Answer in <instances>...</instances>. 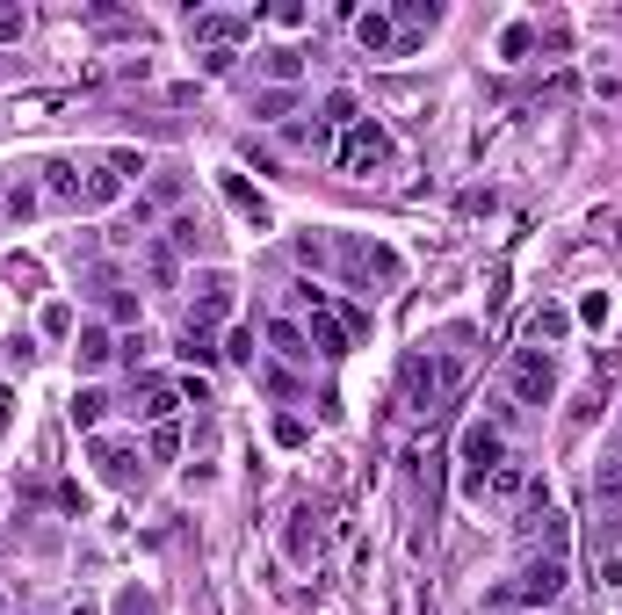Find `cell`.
Instances as JSON below:
<instances>
[{"instance_id": "8992f818", "label": "cell", "mask_w": 622, "mask_h": 615, "mask_svg": "<svg viewBox=\"0 0 622 615\" xmlns=\"http://www.w3.org/2000/svg\"><path fill=\"white\" fill-rule=\"evenodd\" d=\"M87 456H95L102 485H138V471H145L138 442H116V435H95V442H87Z\"/></svg>"}, {"instance_id": "74e56055", "label": "cell", "mask_w": 622, "mask_h": 615, "mask_svg": "<svg viewBox=\"0 0 622 615\" xmlns=\"http://www.w3.org/2000/svg\"><path fill=\"white\" fill-rule=\"evenodd\" d=\"M8 420H15V391H8V384H0V427H8Z\"/></svg>"}, {"instance_id": "9a60e30c", "label": "cell", "mask_w": 622, "mask_h": 615, "mask_svg": "<svg viewBox=\"0 0 622 615\" xmlns=\"http://www.w3.org/2000/svg\"><path fill=\"white\" fill-rule=\"evenodd\" d=\"M167 246H174V254H203V246H210L196 210H174V218H167Z\"/></svg>"}, {"instance_id": "7c38bea8", "label": "cell", "mask_w": 622, "mask_h": 615, "mask_svg": "<svg viewBox=\"0 0 622 615\" xmlns=\"http://www.w3.org/2000/svg\"><path fill=\"white\" fill-rule=\"evenodd\" d=\"M217 181H225V203L239 210V218L254 225V232H268V203H261V189H246V174H217Z\"/></svg>"}, {"instance_id": "f546056e", "label": "cell", "mask_w": 622, "mask_h": 615, "mask_svg": "<svg viewBox=\"0 0 622 615\" xmlns=\"http://www.w3.org/2000/svg\"><path fill=\"white\" fill-rule=\"evenodd\" d=\"M145 449H152V456H160V464H167V456L181 449V427H174V420H160V427H152V442H145Z\"/></svg>"}, {"instance_id": "cb8c5ba5", "label": "cell", "mask_w": 622, "mask_h": 615, "mask_svg": "<svg viewBox=\"0 0 622 615\" xmlns=\"http://www.w3.org/2000/svg\"><path fill=\"white\" fill-rule=\"evenodd\" d=\"M102 413H109V391H73V427H87V435H95Z\"/></svg>"}, {"instance_id": "5bb4252c", "label": "cell", "mask_w": 622, "mask_h": 615, "mask_svg": "<svg viewBox=\"0 0 622 615\" xmlns=\"http://www.w3.org/2000/svg\"><path fill=\"white\" fill-rule=\"evenodd\" d=\"M109 355H116V333H109V326H80V333H73V362H80V369H102Z\"/></svg>"}, {"instance_id": "f35d334b", "label": "cell", "mask_w": 622, "mask_h": 615, "mask_svg": "<svg viewBox=\"0 0 622 615\" xmlns=\"http://www.w3.org/2000/svg\"><path fill=\"white\" fill-rule=\"evenodd\" d=\"M615 456H622V442H615Z\"/></svg>"}, {"instance_id": "8d00e7d4", "label": "cell", "mask_w": 622, "mask_h": 615, "mask_svg": "<svg viewBox=\"0 0 622 615\" xmlns=\"http://www.w3.org/2000/svg\"><path fill=\"white\" fill-rule=\"evenodd\" d=\"M116 615H152V601H145V594H123V601H116Z\"/></svg>"}, {"instance_id": "ffe728a7", "label": "cell", "mask_w": 622, "mask_h": 615, "mask_svg": "<svg viewBox=\"0 0 622 615\" xmlns=\"http://www.w3.org/2000/svg\"><path fill=\"white\" fill-rule=\"evenodd\" d=\"M217 355H225V348L210 341V326H181V362H196V369H210Z\"/></svg>"}, {"instance_id": "9c48e42d", "label": "cell", "mask_w": 622, "mask_h": 615, "mask_svg": "<svg viewBox=\"0 0 622 615\" xmlns=\"http://www.w3.org/2000/svg\"><path fill=\"white\" fill-rule=\"evenodd\" d=\"M304 341H311V355H326V362H340V355H348V326L333 319V304L304 312Z\"/></svg>"}, {"instance_id": "2e32d148", "label": "cell", "mask_w": 622, "mask_h": 615, "mask_svg": "<svg viewBox=\"0 0 622 615\" xmlns=\"http://www.w3.org/2000/svg\"><path fill=\"white\" fill-rule=\"evenodd\" d=\"M355 44H362V51H398V29H391V15H384V8L355 15Z\"/></svg>"}, {"instance_id": "4fadbf2b", "label": "cell", "mask_w": 622, "mask_h": 615, "mask_svg": "<svg viewBox=\"0 0 622 615\" xmlns=\"http://www.w3.org/2000/svg\"><path fill=\"white\" fill-rule=\"evenodd\" d=\"M131 398H138V413H145V420H174V406H181V391H174L167 377H138V391H131Z\"/></svg>"}, {"instance_id": "ba28073f", "label": "cell", "mask_w": 622, "mask_h": 615, "mask_svg": "<svg viewBox=\"0 0 622 615\" xmlns=\"http://www.w3.org/2000/svg\"><path fill=\"white\" fill-rule=\"evenodd\" d=\"M398 384H406V398H413V406L420 413H434V398H442V369H434V355H406V369H398Z\"/></svg>"}, {"instance_id": "e0dca14e", "label": "cell", "mask_w": 622, "mask_h": 615, "mask_svg": "<svg viewBox=\"0 0 622 615\" xmlns=\"http://www.w3.org/2000/svg\"><path fill=\"white\" fill-rule=\"evenodd\" d=\"M261 341L283 355V362H311V341H304V326H290V319H268V333Z\"/></svg>"}, {"instance_id": "5b68a950", "label": "cell", "mask_w": 622, "mask_h": 615, "mask_svg": "<svg viewBox=\"0 0 622 615\" xmlns=\"http://www.w3.org/2000/svg\"><path fill=\"white\" fill-rule=\"evenodd\" d=\"M246 37H254V15H225V8L189 15V44L196 51H239Z\"/></svg>"}, {"instance_id": "6da1fadb", "label": "cell", "mask_w": 622, "mask_h": 615, "mask_svg": "<svg viewBox=\"0 0 622 615\" xmlns=\"http://www.w3.org/2000/svg\"><path fill=\"white\" fill-rule=\"evenodd\" d=\"M565 579H572V565L557 558V550H536V558L521 565L514 587H492V594H485V608H528V615H543L557 594H565Z\"/></svg>"}, {"instance_id": "e575fe53", "label": "cell", "mask_w": 622, "mask_h": 615, "mask_svg": "<svg viewBox=\"0 0 622 615\" xmlns=\"http://www.w3.org/2000/svg\"><path fill=\"white\" fill-rule=\"evenodd\" d=\"M528 44H536V37H528V29H521V22H514V29H507V37H500V51H507V58H528Z\"/></svg>"}, {"instance_id": "484cf974", "label": "cell", "mask_w": 622, "mask_h": 615, "mask_svg": "<svg viewBox=\"0 0 622 615\" xmlns=\"http://www.w3.org/2000/svg\"><path fill=\"white\" fill-rule=\"evenodd\" d=\"M116 196H123V174H116V167L102 160L95 174H87V203H116Z\"/></svg>"}, {"instance_id": "277c9868", "label": "cell", "mask_w": 622, "mask_h": 615, "mask_svg": "<svg viewBox=\"0 0 622 615\" xmlns=\"http://www.w3.org/2000/svg\"><path fill=\"white\" fill-rule=\"evenodd\" d=\"M507 391L521 398V406H550V398H557V362H550V348H514Z\"/></svg>"}, {"instance_id": "44dd1931", "label": "cell", "mask_w": 622, "mask_h": 615, "mask_svg": "<svg viewBox=\"0 0 622 615\" xmlns=\"http://www.w3.org/2000/svg\"><path fill=\"white\" fill-rule=\"evenodd\" d=\"M0 218H8V225H29V218H37V189H29V181H8V196H0Z\"/></svg>"}, {"instance_id": "7402d4cb", "label": "cell", "mask_w": 622, "mask_h": 615, "mask_svg": "<svg viewBox=\"0 0 622 615\" xmlns=\"http://www.w3.org/2000/svg\"><path fill=\"white\" fill-rule=\"evenodd\" d=\"M594 507H615L622 514V456H608V464L594 471Z\"/></svg>"}, {"instance_id": "83f0119b", "label": "cell", "mask_w": 622, "mask_h": 615, "mask_svg": "<svg viewBox=\"0 0 622 615\" xmlns=\"http://www.w3.org/2000/svg\"><path fill=\"white\" fill-rule=\"evenodd\" d=\"M434 15H442L434 0H398V15H391V22H406V37H413V29H420V22H434Z\"/></svg>"}, {"instance_id": "3957f363", "label": "cell", "mask_w": 622, "mask_h": 615, "mask_svg": "<svg viewBox=\"0 0 622 615\" xmlns=\"http://www.w3.org/2000/svg\"><path fill=\"white\" fill-rule=\"evenodd\" d=\"M456 456H463V500H485V485H492V471L507 464L500 420H471V427H463V442H456Z\"/></svg>"}, {"instance_id": "ac0fdd59", "label": "cell", "mask_w": 622, "mask_h": 615, "mask_svg": "<svg viewBox=\"0 0 622 615\" xmlns=\"http://www.w3.org/2000/svg\"><path fill=\"white\" fill-rule=\"evenodd\" d=\"M565 333H572L565 304H536V312H528V341H565Z\"/></svg>"}, {"instance_id": "d4e9b609", "label": "cell", "mask_w": 622, "mask_h": 615, "mask_svg": "<svg viewBox=\"0 0 622 615\" xmlns=\"http://www.w3.org/2000/svg\"><path fill=\"white\" fill-rule=\"evenodd\" d=\"M290 102H297L290 87H261V95H254V116H261V123H283V116H290Z\"/></svg>"}, {"instance_id": "d6a6232c", "label": "cell", "mask_w": 622, "mask_h": 615, "mask_svg": "<svg viewBox=\"0 0 622 615\" xmlns=\"http://www.w3.org/2000/svg\"><path fill=\"white\" fill-rule=\"evenodd\" d=\"M340 326H348V341H362V333H369V312H362V304H340V312H333Z\"/></svg>"}, {"instance_id": "7a4b0ae2", "label": "cell", "mask_w": 622, "mask_h": 615, "mask_svg": "<svg viewBox=\"0 0 622 615\" xmlns=\"http://www.w3.org/2000/svg\"><path fill=\"white\" fill-rule=\"evenodd\" d=\"M391 152H398V145H391L384 123H377V116H355L348 131L333 138V167H340V174H384Z\"/></svg>"}, {"instance_id": "8fae6325", "label": "cell", "mask_w": 622, "mask_h": 615, "mask_svg": "<svg viewBox=\"0 0 622 615\" xmlns=\"http://www.w3.org/2000/svg\"><path fill=\"white\" fill-rule=\"evenodd\" d=\"M44 189H51V203L80 210V203H87V174H80L73 160H44Z\"/></svg>"}, {"instance_id": "836d02e7", "label": "cell", "mask_w": 622, "mask_h": 615, "mask_svg": "<svg viewBox=\"0 0 622 615\" xmlns=\"http://www.w3.org/2000/svg\"><path fill=\"white\" fill-rule=\"evenodd\" d=\"M275 442L297 449V442H304V420H297V413H283V420H275Z\"/></svg>"}, {"instance_id": "ab89813d", "label": "cell", "mask_w": 622, "mask_h": 615, "mask_svg": "<svg viewBox=\"0 0 622 615\" xmlns=\"http://www.w3.org/2000/svg\"><path fill=\"white\" fill-rule=\"evenodd\" d=\"M543 615H550V608H543Z\"/></svg>"}, {"instance_id": "30bf717a", "label": "cell", "mask_w": 622, "mask_h": 615, "mask_svg": "<svg viewBox=\"0 0 622 615\" xmlns=\"http://www.w3.org/2000/svg\"><path fill=\"white\" fill-rule=\"evenodd\" d=\"M254 66H261V80H268V87H297V80H304V51L268 44V51H254Z\"/></svg>"}, {"instance_id": "52a82bcc", "label": "cell", "mask_w": 622, "mask_h": 615, "mask_svg": "<svg viewBox=\"0 0 622 615\" xmlns=\"http://www.w3.org/2000/svg\"><path fill=\"white\" fill-rule=\"evenodd\" d=\"M232 275L225 268H210V275H196V319L189 326H217V319H232Z\"/></svg>"}, {"instance_id": "d590c367", "label": "cell", "mask_w": 622, "mask_h": 615, "mask_svg": "<svg viewBox=\"0 0 622 615\" xmlns=\"http://www.w3.org/2000/svg\"><path fill=\"white\" fill-rule=\"evenodd\" d=\"M232 66H239V51H203V73H210V80H217V73H232Z\"/></svg>"}, {"instance_id": "d6986e66", "label": "cell", "mask_w": 622, "mask_h": 615, "mask_svg": "<svg viewBox=\"0 0 622 615\" xmlns=\"http://www.w3.org/2000/svg\"><path fill=\"white\" fill-rule=\"evenodd\" d=\"M145 275H152L160 290H174V283H181V254H174L167 239H152V246H145Z\"/></svg>"}, {"instance_id": "1f68e13d", "label": "cell", "mask_w": 622, "mask_h": 615, "mask_svg": "<svg viewBox=\"0 0 622 615\" xmlns=\"http://www.w3.org/2000/svg\"><path fill=\"white\" fill-rule=\"evenodd\" d=\"M102 297H109V319H123V326L138 319V297H131V290H102Z\"/></svg>"}, {"instance_id": "f1b7e54d", "label": "cell", "mask_w": 622, "mask_h": 615, "mask_svg": "<svg viewBox=\"0 0 622 615\" xmlns=\"http://www.w3.org/2000/svg\"><path fill=\"white\" fill-rule=\"evenodd\" d=\"M608 312H615L608 290H586V297H579V319H586V326H608Z\"/></svg>"}, {"instance_id": "603a6c76", "label": "cell", "mask_w": 622, "mask_h": 615, "mask_svg": "<svg viewBox=\"0 0 622 615\" xmlns=\"http://www.w3.org/2000/svg\"><path fill=\"white\" fill-rule=\"evenodd\" d=\"M485 492H492V500H521V492H536V485H528V471H521L514 456H507V464L492 471V485H485Z\"/></svg>"}, {"instance_id": "4dcf8cb0", "label": "cell", "mask_w": 622, "mask_h": 615, "mask_svg": "<svg viewBox=\"0 0 622 615\" xmlns=\"http://www.w3.org/2000/svg\"><path fill=\"white\" fill-rule=\"evenodd\" d=\"M44 333H51V341H66V333H73V304H44Z\"/></svg>"}, {"instance_id": "4316f807", "label": "cell", "mask_w": 622, "mask_h": 615, "mask_svg": "<svg viewBox=\"0 0 622 615\" xmlns=\"http://www.w3.org/2000/svg\"><path fill=\"white\" fill-rule=\"evenodd\" d=\"M225 362L254 369V326H232V333H225Z\"/></svg>"}]
</instances>
